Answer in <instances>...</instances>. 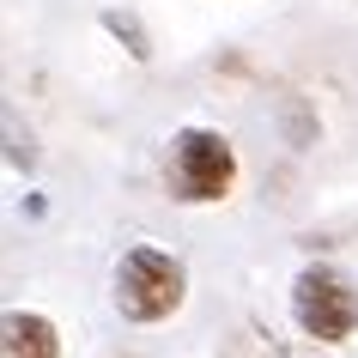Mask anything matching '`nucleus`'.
I'll use <instances>...</instances> for the list:
<instances>
[{"label": "nucleus", "mask_w": 358, "mask_h": 358, "mask_svg": "<svg viewBox=\"0 0 358 358\" xmlns=\"http://www.w3.org/2000/svg\"><path fill=\"white\" fill-rule=\"evenodd\" d=\"M231 182H237V152L219 128H182L170 140L164 158V189L189 207H207V201H225Z\"/></svg>", "instance_id": "1"}, {"label": "nucleus", "mask_w": 358, "mask_h": 358, "mask_svg": "<svg viewBox=\"0 0 358 358\" xmlns=\"http://www.w3.org/2000/svg\"><path fill=\"white\" fill-rule=\"evenodd\" d=\"M182 292H189V280H182V262L176 255H164V249L152 243H134L122 262H115V310L128 322H164L182 310Z\"/></svg>", "instance_id": "2"}, {"label": "nucleus", "mask_w": 358, "mask_h": 358, "mask_svg": "<svg viewBox=\"0 0 358 358\" xmlns=\"http://www.w3.org/2000/svg\"><path fill=\"white\" fill-rule=\"evenodd\" d=\"M292 316H298V328L310 340H322V346L352 340V328H358L352 280H346L340 267H303L298 280H292Z\"/></svg>", "instance_id": "3"}, {"label": "nucleus", "mask_w": 358, "mask_h": 358, "mask_svg": "<svg viewBox=\"0 0 358 358\" xmlns=\"http://www.w3.org/2000/svg\"><path fill=\"white\" fill-rule=\"evenodd\" d=\"M0 334H6V340H0V358H61L55 322L37 316V310H13Z\"/></svg>", "instance_id": "4"}, {"label": "nucleus", "mask_w": 358, "mask_h": 358, "mask_svg": "<svg viewBox=\"0 0 358 358\" xmlns=\"http://www.w3.org/2000/svg\"><path fill=\"white\" fill-rule=\"evenodd\" d=\"M103 24H110L115 37H128V43H134V55H140V61H146V55H152V49H146V37H140V24H134V19H128V13H103Z\"/></svg>", "instance_id": "5"}]
</instances>
